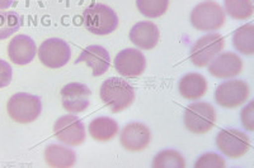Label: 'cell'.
<instances>
[{
  "mask_svg": "<svg viewBox=\"0 0 254 168\" xmlns=\"http://www.w3.org/2000/svg\"><path fill=\"white\" fill-rule=\"evenodd\" d=\"M99 96L104 105L117 114L132 105L135 90L130 83L121 77H110L102 84Z\"/></svg>",
  "mask_w": 254,
  "mask_h": 168,
  "instance_id": "6da1fadb",
  "label": "cell"
},
{
  "mask_svg": "<svg viewBox=\"0 0 254 168\" xmlns=\"http://www.w3.org/2000/svg\"><path fill=\"white\" fill-rule=\"evenodd\" d=\"M83 23L88 32L95 36H108L119 27V17L106 4H93L83 13Z\"/></svg>",
  "mask_w": 254,
  "mask_h": 168,
  "instance_id": "7a4b0ae2",
  "label": "cell"
},
{
  "mask_svg": "<svg viewBox=\"0 0 254 168\" xmlns=\"http://www.w3.org/2000/svg\"><path fill=\"white\" fill-rule=\"evenodd\" d=\"M190 24L199 32H215L225 26L226 14L224 8L214 0H205L197 4L190 12Z\"/></svg>",
  "mask_w": 254,
  "mask_h": 168,
  "instance_id": "3957f363",
  "label": "cell"
},
{
  "mask_svg": "<svg viewBox=\"0 0 254 168\" xmlns=\"http://www.w3.org/2000/svg\"><path fill=\"white\" fill-rule=\"evenodd\" d=\"M6 111L13 122L19 124H29L41 115L42 101L36 95L18 92L8 100Z\"/></svg>",
  "mask_w": 254,
  "mask_h": 168,
  "instance_id": "277c9868",
  "label": "cell"
},
{
  "mask_svg": "<svg viewBox=\"0 0 254 168\" xmlns=\"http://www.w3.org/2000/svg\"><path fill=\"white\" fill-rule=\"evenodd\" d=\"M183 122L190 133L206 134L216 124V110L211 104L196 101L186 108Z\"/></svg>",
  "mask_w": 254,
  "mask_h": 168,
  "instance_id": "5b68a950",
  "label": "cell"
},
{
  "mask_svg": "<svg viewBox=\"0 0 254 168\" xmlns=\"http://www.w3.org/2000/svg\"><path fill=\"white\" fill-rule=\"evenodd\" d=\"M251 95V87L247 81L240 79H229L216 87L215 101L225 109H235L247 103Z\"/></svg>",
  "mask_w": 254,
  "mask_h": 168,
  "instance_id": "8992f818",
  "label": "cell"
},
{
  "mask_svg": "<svg viewBox=\"0 0 254 168\" xmlns=\"http://www.w3.org/2000/svg\"><path fill=\"white\" fill-rule=\"evenodd\" d=\"M225 38L220 33L210 32L196 41L190 48V60L196 67H205L216 57L220 52L224 51Z\"/></svg>",
  "mask_w": 254,
  "mask_h": 168,
  "instance_id": "52a82bcc",
  "label": "cell"
},
{
  "mask_svg": "<svg viewBox=\"0 0 254 168\" xmlns=\"http://www.w3.org/2000/svg\"><path fill=\"white\" fill-rule=\"evenodd\" d=\"M216 145L224 156L238 160L251 149V138L239 129H222L216 135Z\"/></svg>",
  "mask_w": 254,
  "mask_h": 168,
  "instance_id": "ba28073f",
  "label": "cell"
},
{
  "mask_svg": "<svg viewBox=\"0 0 254 168\" xmlns=\"http://www.w3.org/2000/svg\"><path fill=\"white\" fill-rule=\"evenodd\" d=\"M56 139L67 147H78L85 142V126L75 114L63 115L54 124Z\"/></svg>",
  "mask_w": 254,
  "mask_h": 168,
  "instance_id": "9c48e42d",
  "label": "cell"
},
{
  "mask_svg": "<svg viewBox=\"0 0 254 168\" xmlns=\"http://www.w3.org/2000/svg\"><path fill=\"white\" fill-rule=\"evenodd\" d=\"M37 52L41 63L49 69H61L67 65L71 58L69 44L61 38H49L44 41Z\"/></svg>",
  "mask_w": 254,
  "mask_h": 168,
  "instance_id": "30bf717a",
  "label": "cell"
},
{
  "mask_svg": "<svg viewBox=\"0 0 254 168\" xmlns=\"http://www.w3.org/2000/svg\"><path fill=\"white\" fill-rule=\"evenodd\" d=\"M151 142V131L140 122L128 123L120 131V143L127 152H142Z\"/></svg>",
  "mask_w": 254,
  "mask_h": 168,
  "instance_id": "8fae6325",
  "label": "cell"
},
{
  "mask_svg": "<svg viewBox=\"0 0 254 168\" xmlns=\"http://www.w3.org/2000/svg\"><path fill=\"white\" fill-rule=\"evenodd\" d=\"M92 91L87 85L80 83H70L61 88L63 108L69 114H80L89 106Z\"/></svg>",
  "mask_w": 254,
  "mask_h": 168,
  "instance_id": "7c38bea8",
  "label": "cell"
},
{
  "mask_svg": "<svg viewBox=\"0 0 254 168\" xmlns=\"http://www.w3.org/2000/svg\"><path fill=\"white\" fill-rule=\"evenodd\" d=\"M207 66L211 76L221 80H229L242 74L244 62L234 52H220Z\"/></svg>",
  "mask_w": 254,
  "mask_h": 168,
  "instance_id": "4fadbf2b",
  "label": "cell"
},
{
  "mask_svg": "<svg viewBox=\"0 0 254 168\" xmlns=\"http://www.w3.org/2000/svg\"><path fill=\"white\" fill-rule=\"evenodd\" d=\"M115 69L122 77H139L146 69V58L136 48H125L115 58Z\"/></svg>",
  "mask_w": 254,
  "mask_h": 168,
  "instance_id": "5bb4252c",
  "label": "cell"
},
{
  "mask_svg": "<svg viewBox=\"0 0 254 168\" xmlns=\"http://www.w3.org/2000/svg\"><path fill=\"white\" fill-rule=\"evenodd\" d=\"M37 53V46L29 36L18 35L8 44V57L18 66L28 65Z\"/></svg>",
  "mask_w": 254,
  "mask_h": 168,
  "instance_id": "9a60e30c",
  "label": "cell"
},
{
  "mask_svg": "<svg viewBox=\"0 0 254 168\" xmlns=\"http://www.w3.org/2000/svg\"><path fill=\"white\" fill-rule=\"evenodd\" d=\"M128 36H130L131 42L137 48L144 49V51H150V49L155 48L160 40L159 28L150 20H144V22L136 23L131 28Z\"/></svg>",
  "mask_w": 254,
  "mask_h": 168,
  "instance_id": "2e32d148",
  "label": "cell"
},
{
  "mask_svg": "<svg viewBox=\"0 0 254 168\" xmlns=\"http://www.w3.org/2000/svg\"><path fill=\"white\" fill-rule=\"evenodd\" d=\"M84 62L92 70L93 76H102L108 71L111 66V56L104 47L93 44L80 53L76 63Z\"/></svg>",
  "mask_w": 254,
  "mask_h": 168,
  "instance_id": "e0dca14e",
  "label": "cell"
},
{
  "mask_svg": "<svg viewBox=\"0 0 254 168\" xmlns=\"http://www.w3.org/2000/svg\"><path fill=\"white\" fill-rule=\"evenodd\" d=\"M207 88L208 85L205 76L197 72H190L185 75L178 84L179 95L183 99L192 100V101H196L205 96Z\"/></svg>",
  "mask_w": 254,
  "mask_h": 168,
  "instance_id": "ac0fdd59",
  "label": "cell"
},
{
  "mask_svg": "<svg viewBox=\"0 0 254 168\" xmlns=\"http://www.w3.org/2000/svg\"><path fill=\"white\" fill-rule=\"evenodd\" d=\"M45 162L49 167L70 168L76 162L75 152L65 145L50 144L45 149Z\"/></svg>",
  "mask_w": 254,
  "mask_h": 168,
  "instance_id": "d6986e66",
  "label": "cell"
},
{
  "mask_svg": "<svg viewBox=\"0 0 254 168\" xmlns=\"http://www.w3.org/2000/svg\"><path fill=\"white\" fill-rule=\"evenodd\" d=\"M90 137L99 143H107L119 134V123L110 117H98L90 122L88 126Z\"/></svg>",
  "mask_w": 254,
  "mask_h": 168,
  "instance_id": "ffe728a7",
  "label": "cell"
},
{
  "mask_svg": "<svg viewBox=\"0 0 254 168\" xmlns=\"http://www.w3.org/2000/svg\"><path fill=\"white\" fill-rule=\"evenodd\" d=\"M231 43L239 53L246 56L254 54V24L248 23L239 27L233 35Z\"/></svg>",
  "mask_w": 254,
  "mask_h": 168,
  "instance_id": "44dd1931",
  "label": "cell"
},
{
  "mask_svg": "<svg viewBox=\"0 0 254 168\" xmlns=\"http://www.w3.org/2000/svg\"><path fill=\"white\" fill-rule=\"evenodd\" d=\"M224 12L234 20H247L253 15L252 0H224Z\"/></svg>",
  "mask_w": 254,
  "mask_h": 168,
  "instance_id": "7402d4cb",
  "label": "cell"
},
{
  "mask_svg": "<svg viewBox=\"0 0 254 168\" xmlns=\"http://www.w3.org/2000/svg\"><path fill=\"white\" fill-rule=\"evenodd\" d=\"M153 168H185L186 160L182 154L174 149H164L160 151L153 158L151 162Z\"/></svg>",
  "mask_w": 254,
  "mask_h": 168,
  "instance_id": "603a6c76",
  "label": "cell"
},
{
  "mask_svg": "<svg viewBox=\"0 0 254 168\" xmlns=\"http://www.w3.org/2000/svg\"><path fill=\"white\" fill-rule=\"evenodd\" d=\"M136 6L144 17L155 19L167 13L169 0H136Z\"/></svg>",
  "mask_w": 254,
  "mask_h": 168,
  "instance_id": "cb8c5ba5",
  "label": "cell"
},
{
  "mask_svg": "<svg viewBox=\"0 0 254 168\" xmlns=\"http://www.w3.org/2000/svg\"><path fill=\"white\" fill-rule=\"evenodd\" d=\"M20 28V17L12 10H0V41L6 40Z\"/></svg>",
  "mask_w": 254,
  "mask_h": 168,
  "instance_id": "d4e9b609",
  "label": "cell"
},
{
  "mask_svg": "<svg viewBox=\"0 0 254 168\" xmlns=\"http://www.w3.org/2000/svg\"><path fill=\"white\" fill-rule=\"evenodd\" d=\"M225 166V160L220 154L212 153V152H208V153L198 157V160L194 163L196 168H224Z\"/></svg>",
  "mask_w": 254,
  "mask_h": 168,
  "instance_id": "484cf974",
  "label": "cell"
},
{
  "mask_svg": "<svg viewBox=\"0 0 254 168\" xmlns=\"http://www.w3.org/2000/svg\"><path fill=\"white\" fill-rule=\"evenodd\" d=\"M254 103L253 101H249L244 108L240 111V119H242V126H244V129L248 131L254 130V110H253Z\"/></svg>",
  "mask_w": 254,
  "mask_h": 168,
  "instance_id": "4316f807",
  "label": "cell"
},
{
  "mask_svg": "<svg viewBox=\"0 0 254 168\" xmlns=\"http://www.w3.org/2000/svg\"><path fill=\"white\" fill-rule=\"evenodd\" d=\"M13 70L6 61L0 60V88L6 87L12 83Z\"/></svg>",
  "mask_w": 254,
  "mask_h": 168,
  "instance_id": "83f0119b",
  "label": "cell"
},
{
  "mask_svg": "<svg viewBox=\"0 0 254 168\" xmlns=\"http://www.w3.org/2000/svg\"><path fill=\"white\" fill-rule=\"evenodd\" d=\"M12 4H13V0H0V10L10 8Z\"/></svg>",
  "mask_w": 254,
  "mask_h": 168,
  "instance_id": "f1b7e54d",
  "label": "cell"
}]
</instances>
